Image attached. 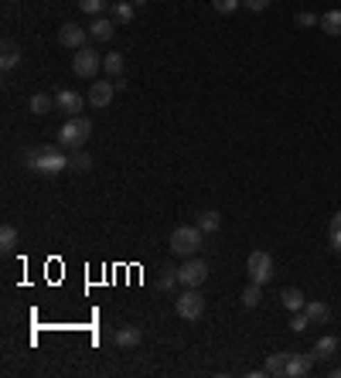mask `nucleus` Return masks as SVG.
Returning <instances> with one entry per match:
<instances>
[{"label": "nucleus", "instance_id": "obj_4", "mask_svg": "<svg viewBox=\"0 0 341 378\" xmlns=\"http://www.w3.org/2000/svg\"><path fill=\"white\" fill-rule=\"evenodd\" d=\"M209 273H212V266H209L205 259H198V255H188V259L177 266V283H181V287H191V290H198V287L209 280Z\"/></svg>", "mask_w": 341, "mask_h": 378}, {"label": "nucleus", "instance_id": "obj_8", "mask_svg": "<svg viewBox=\"0 0 341 378\" xmlns=\"http://www.w3.org/2000/svg\"><path fill=\"white\" fill-rule=\"evenodd\" d=\"M85 42H89V28H82V24L69 21V24H62V28H58V44H62V48L79 51V48H85Z\"/></svg>", "mask_w": 341, "mask_h": 378}, {"label": "nucleus", "instance_id": "obj_23", "mask_svg": "<svg viewBox=\"0 0 341 378\" xmlns=\"http://www.w3.org/2000/svg\"><path fill=\"white\" fill-rule=\"evenodd\" d=\"M17 239H21L17 228H14V225H3V228H0V252L10 255V252L17 249Z\"/></svg>", "mask_w": 341, "mask_h": 378}, {"label": "nucleus", "instance_id": "obj_9", "mask_svg": "<svg viewBox=\"0 0 341 378\" xmlns=\"http://www.w3.org/2000/svg\"><path fill=\"white\" fill-rule=\"evenodd\" d=\"M82 102H85V99L76 92V89H58V92H55V109H58V113H65V116H79Z\"/></svg>", "mask_w": 341, "mask_h": 378}, {"label": "nucleus", "instance_id": "obj_20", "mask_svg": "<svg viewBox=\"0 0 341 378\" xmlns=\"http://www.w3.org/2000/svg\"><path fill=\"white\" fill-rule=\"evenodd\" d=\"M280 303H283V307L294 314V310H304V307H307V296L300 294L297 287H287V290L280 294Z\"/></svg>", "mask_w": 341, "mask_h": 378}, {"label": "nucleus", "instance_id": "obj_32", "mask_svg": "<svg viewBox=\"0 0 341 378\" xmlns=\"http://www.w3.org/2000/svg\"><path fill=\"white\" fill-rule=\"evenodd\" d=\"M270 3H273V0H243V7H246V10H266Z\"/></svg>", "mask_w": 341, "mask_h": 378}, {"label": "nucleus", "instance_id": "obj_28", "mask_svg": "<svg viewBox=\"0 0 341 378\" xmlns=\"http://www.w3.org/2000/svg\"><path fill=\"white\" fill-rule=\"evenodd\" d=\"M79 7H82L89 17H99V14H103L106 7H113V3H110V0H79Z\"/></svg>", "mask_w": 341, "mask_h": 378}, {"label": "nucleus", "instance_id": "obj_12", "mask_svg": "<svg viewBox=\"0 0 341 378\" xmlns=\"http://www.w3.org/2000/svg\"><path fill=\"white\" fill-rule=\"evenodd\" d=\"M335 354H338V337H335V334L317 337V341H314V348H311V358H314V361H331Z\"/></svg>", "mask_w": 341, "mask_h": 378}, {"label": "nucleus", "instance_id": "obj_2", "mask_svg": "<svg viewBox=\"0 0 341 378\" xmlns=\"http://www.w3.org/2000/svg\"><path fill=\"white\" fill-rule=\"evenodd\" d=\"M202 239H205V232L198 228V225H177L174 232H170V252L174 255H198V249H202Z\"/></svg>", "mask_w": 341, "mask_h": 378}, {"label": "nucleus", "instance_id": "obj_11", "mask_svg": "<svg viewBox=\"0 0 341 378\" xmlns=\"http://www.w3.org/2000/svg\"><path fill=\"white\" fill-rule=\"evenodd\" d=\"M113 35H116V21H113V17L99 14V17L89 21V38H92V42H110Z\"/></svg>", "mask_w": 341, "mask_h": 378}, {"label": "nucleus", "instance_id": "obj_30", "mask_svg": "<svg viewBox=\"0 0 341 378\" xmlns=\"http://www.w3.org/2000/svg\"><path fill=\"white\" fill-rule=\"evenodd\" d=\"M239 3H243V0H212V10H218V14H232V10H239Z\"/></svg>", "mask_w": 341, "mask_h": 378}, {"label": "nucleus", "instance_id": "obj_7", "mask_svg": "<svg viewBox=\"0 0 341 378\" xmlns=\"http://www.w3.org/2000/svg\"><path fill=\"white\" fill-rule=\"evenodd\" d=\"M174 310H177L181 321H202V314H205V296L198 294V290H191V287H184V294L177 296V303H174Z\"/></svg>", "mask_w": 341, "mask_h": 378}, {"label": "nucleus", "instance_id": "obj_5", "mask_svg": "<svg viewBox=\"0 0 341 378\" xmlns=\"http://www.w3.org/2000/svg\"><path fill=\"white\" fill-rule=\"evenodd\" d=\"M99 69H103V55L96 51V48H79L76 55H72V72L79 75V79H96L99 75Z\"/></svg>", "mask_w": 341, "mask_h": 378}, {"label": "nucleus", "instance_id": "obj_1", "mask_svg": "<svg viewBox=\"0 0 341 378\" xmlns=\"http://www.w3.org/2000/svg\"><path fill=\"white\" fill-rule=\"evenodd\" d=\"M24 168L35 170V174H44V177H55L65 168H72V157H65L62 143H55V147H31L24 154Z\"/></svg>", "mask_w": 341, "mask_h": 378}, {"label": "nucleus", "instance_id": "obj_25", "mask_svg": "<svg viewBox=\"0 0 341 378\" xmlns=\"http://www.w3.org/2000/svg\"><path fill=\"white\" fill-rule=\"evenodd\" d=\"M116 344L120 348H137L140 344V327H120L116 331Z\"/></svg>", "mask_w": 341, "mask_h": 378}, {"label": "nucleus", "instance_id": "obj_13", "mask_svg": "<svg viewBox=\"0 0 341 378\" xmlns=\"http://www.w3.org/2000/svg\"><path fill=\"white\" fill-rule=\"evenodd\" d=\"M311 368H314V358H311V354H300V351H294V354L287 358V378L311 375Z\"/></svg>", "mask_w": 341, "mask_h": 378}, {"label": "nucleus", "instance_id": "obj_34", "mask_svg": "<svg viewBox=\"0 0 341 378\" xmlns=\"http://www.w3.org/2000/svg\"><path fill=\"white\" fill-rule=\"evenodd\" d=\"M335 228H341V211H335L331 222H328V232H335Z\"/></svg>", "mask_w": 341, "mask_h": 378}, {"label": "nucleus", "instance_id": "obj_22", "mask_svg": "<svg viewBox=\"0 0 341 378\" xmlns=\"http://www.w3.org/2000/svg\"><path fill=\"white\" fill-rule=\"evenodd\" d=\"M239 303H243L246 310L259 307V303H263V287H259V283H250V287H246V290L239 294Z\"/></svg>", "mask_w": 341, "mask_h": 378}, {"label": "nucleus", "instance_id": "obj_3", "mask_svg": "<svg viewBox=\"0 0 341 378\" xmlns=\"http://www.w3.org/2000/svg\"><path fill=\"white\" fill-rule=\"evenodd\" d=\"M89 136H92V120L89 116H69V123L62 126V133H58V143L65 150H82Z\"/></svg>", "mask_w": 341, "mask_h": 378}, {"label": "nucleus", "instance_id": "obj_14", "mask_svg": "<svg viewBox=\"0 0 341 378\" xmlns=\"http://www.w3.org/2000/svg\"><path fill=\"white\" fill-rule=\"evenodd\" d=\"M123 69H127V58H123L120 51L103 55V72H106L110 79H120V75H123Z\"/></svg>", "mask_w": 341, "mask_h": 378}, {"label": "nucleus", "instance_id": "obj_26", "mask_svg": "<svg viewBox=\"0 0 341 378\" xmlns=\"http://www.w3.org/2000/svg\"><path fill=\"white\" fill-rule=\"evenodd\" d=\"M218 225H222V215H218V211H205V215L198 218V228H202L205 235H212V232H218Z\"/></svg>", "mask_w": 341, "mask_h": 378}, {"label": "nucleus", "instance_id": "obj_19", "mask_svg": "<svg viewBox=\"0 0 341 378\" xmlns=\"http://www.w3.org/2000/svg\"><path fill=\"white\" fill-rule=\"evenodd\" d=\"M110 14H113V21H116V24H130V21H133V14H137V7H133L130 0H113Z\"/></svg>", "mask_w": 341, "mask_h": 378}, {"label": "nucleus", "instance_id": "obj_15", "mask_svg": "<svg viewBox=\"0 0 341 378\" xmlns=\"http://www.w3.org/2000/svg\"><path fill=\"white\" fill-rule=\"evenodd\" d=\"M304 310H307V317H311V327H314V324H328V321H331V307H328V303H321V300H307V307H304Z\"/></svg>", "mask_w": 341, "mask_h": 378}, {"label": "nucleus", "instance_id": "obj_31", "mask_svg": "<svg viewBox=\"0 0 341 378\" xmlns=\"http://www.w3.org/2000/svg\"><path fill=\"white\" fill-rule=\"evenodd\" d=\"M317 24H321L317 14H311V10H300L297 14V28H317Z\"/></svg>", "mask_w": 341, "mask_h": 378}, {"label": "nucleus", "instance_id": "obj_33", "mask_svg": "<svg viewBox=\"0 0 341 378\" xmlns=\"http://www.w3.org/2000/svg\"><path fill=\"white\" fill-rule=\"evenodd\" d=\"M328 246H331V249H335V252L341 255V228H335V232H328Z\"/></svg>", "mask_w": 341, "mask_h": 378}, {"label": "nucleus", "instance_id": "obj_16", "mask_svg": "<svg viewBox=\"0 0 341 378\" xmlns=\"http://www.w3.org/2000/svg\"><path fill=\"white\" fill-rule=\"evenodd\" d=\"M28 109H31L35 116H48V113L55 109V99H51L48 92H35V96L28 99Z\"/></svg>", "mask_w": 341, "mask_h": 378}, {"label": "nucleus", "instance_id": "obj_18", "mask_svg": "<svg viewBox=\"0 0 341 378\" xmlns=\"http://www.w3.org/2000/svg\"><path fill=\"white\" fill-rule=\"evenodd\" d=\"M287 358H290V351H277V354H270L263 372H266V375H277V378L287 375Z\"/></svg>", "mask_w": 341, "mask_h": 378}, {"label": "nucleus", "instance_id": "obj_24", "mask_svg": "<svg viewBox=\"0 0 341 378\" xmlns=\"http://www.w3.org/2000/svg\"><path fill=\"white\" fill-rule=\"evenodd\" d=\"M174 283H177V269H174V266H164V269L157 273V290H161V294H170Z\"/></svg>", "mask_w": 341, "mask_h": 378}, {"label": "nucleus", "instance_id": "obj_21", "mask_svg": "<svg viewBox=\"0 0 341 378\" xmlns=\"http://www.w3.org/2000/svg\"><path fill=\"white\" fill-rule=\"evenodd\" d=\"M17 62H21V48H17L14 42H3V55H0V69H3V72H10V69H14Z\"/></svg>", "mask_w": 341, "mask_h": 378}, {"label": "nucleus", "instance_id": "obj_10", "mask_svg": "<svg viewBox=\"0 0 341 378\" xmlns=\"http://www.w3.org/2000/svg\"><path fill=\"white\" fill-rule=\"evenodd\" d=\"M113 96H116V82H92V89H89V106L92 109H106L113 102Z\"/></svg>", "mask_w": 341, "mask_h": 378}, {"label": "nucleus", "instance_id": "obj_27", "mask_svg": "<svg viewBox=\"0 0 341 378\" xmlns=\"http://www.w3.org/2000/svg\"><path fill=\"white\" fill-rule=\"evenodd\" d=\"M307 327H311V317H307V310H294V314H290V331H294V334H304Z\"/></svg>", "mask_w": 341, "mask_h": 378}, {"label": "nucleus", "instance_id": "obj_17", "mask_svg": "<svg viewBox=\"0 0 341 378\" xmlns=\"http://www.w3.org/2000/svg\"><path fill=\"white\" fill-rule=\"evenodd\" d=\"M317 28H321L324 35H331V38H341V10H324Z\"/></svg>", "mask_w": 341, "mask_h": 378}, {"label": "nucleus", "instance_id": "obj_29", "mask_svg": "<svg viewBox=\"0 0 341 378\" xmlns=\"http://www.w3.org/2000/svg\"><path fill=\"white\" fill-rule=\"evenodd\" d=\"M72 168L76 170H92V157H89V154H85V150H76V154H72Z\"/></svg>", "mask_w": 341, "mask_h": 378}, {"label": "nucleus", "instance_id": "obj_6", "mask_svg": "<svg viewBox=\"0 0 341 378\" xmlns=\"http://www.w3.org/2000/svg\"><path fill=\"white\" fill-rule=\"evenodd\" d=\"M246 273H250V283L266 287V283L273 280V255L263 252V249L250 252V259H246Z\"/></svg>", "mask_w": 341, "mask_h": 378}, {"label": "nucleus", "instance_id": "obj_35", "mask_svg": "<svg viewBox=\"0 0 341 378\" xmlns=\"http://www.w3.org/2000/svg\"><path fill=\"white\" fill-rule=\"evenodd\" d=\"M130 3H133V7H143V3H147V0H130Z\"/></svg>", "mask_w": 341, "mask_h": 378}]
</instances>
